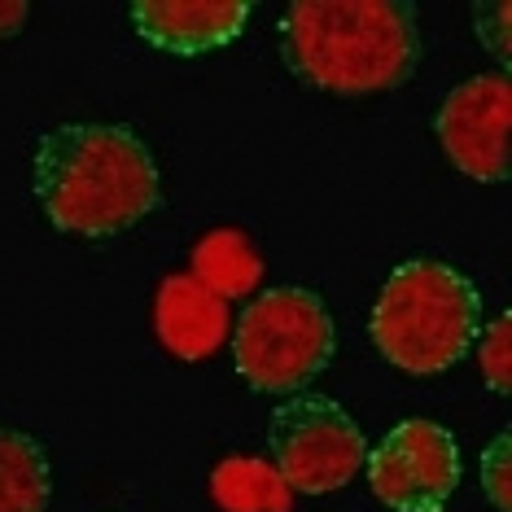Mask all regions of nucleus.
<instances>
[{
    "label": "nucleus",
    "mask_w": 512,
    "mask_h": 512,
    "mask_svg": "<svg viewBox=\"0 0 512 512\" xmlns=\"http://www.w3.org/2000/svg\"><path fill=\"white\" fill-rule=\"evenodd\" d=\"M36 202L57 232L71 237H119L158 206L162 184L154 154L132 127L66 123L40 136Z\"/></svg>",
    "instance_id": "1"
},
{
    "label": "nucleus",
    "mask_w": 512,
    "mask_h": 512,
    "mask_svg": "<svg viewBox=\"0 0 512 512\" xmlns=\"http://www.w3.org/2000/svg\"><path fill=\"white\" fill-rule=\"evenodd\" d=\"M281 53L289 75L320 92H390L421 62L416 9L403 0H302L281 18Z\"/></svg>",
    "instance_id": "2"
},
{
    "label": "nucleus",
    "mask_w": 512,
    "mask_h": 512,
    "mask_svg": "<svg viewBox=\"0 0 512 512\" xmlns=\"http://www.w3.org/2000/svg\"><path fill=\"white\" fill-rule=\"evenodd\" d=\"M368 333L394 368L434 377L460 364L482 333V294L464 272L434 259L399 263L372 302Z\"/></svg>",
    "instance_id": "3"
},
{
    "label": "nucleus",
    "mask_w": 512,
    "mask_h": 512,
    "mask_svg": "<svg viewBox=\"0 0 512 512\" xmlns=\"http://www.w3.org/2000/svg\"><path fill=\"white\" fill-rule=\"evenodd\" d=\"M241 381L259 394H294L333 359V316L302 285L267 289L241 311L232 337Z\"/></svg>",
    "instance_id": "4"
},
{
    "label": "nucleus",
    "mask_w": 512,
    "mask_h": 512,
    "mask_svg": "<svg viewBox=\"0 0 512 512\" xmlns=\"http://www.w3.org/2000/svg\"><path fill=\"white\" fill-rule=\"evenodd\" d=\"M267 451H272L276 477L289 491L329 495L342 491L364 469L368 442L342 403L324 399V394H298L272 412Z\"/></svg>",
    "instance_id": "5"
},
{
    "label": "nucleus",
    "mask_w": 512,
    "mask_h": 512,
    "mask_svg": "<svg viewBox=\"0 0 512 512\" xmlns=\"http://www.w3.org/2000/svg\"><path fill=\"white\" fill-rule=\"evenodd\" d=\"M368 486L394 512H442L460 486V447L438 421H399L364 456Z\"/></svg>",
    "instance_id": "6"
},
{
    "label": "nucleus",
    "mask_w": 512,
    "mask_h": 512,
    "mask_svg": "<svg viewBox=\"0 0 512 512\" xmlns=\"http://www.w3.org/2000/svg\"><path fill=\"white\" fill-rule=\"evenodd\" d=\"M508 119L512 88L508 75H477L447 92L438 110V145L469 180L499 184L508 180Z\"/></svg>",
    "instance_id": "7"
},
{
    "label": "nucleus",
    "mask_w": 512,
    "mask_h": 512,
    "mask_svg": "<svg viewBox=\"0 0 512 512\" xmlns=\"http://www.w3.org/2000/svg\"><path fill=\"white\" fill-rule=\"evenodd\" d=\"M246 0H206V5H176V0H141L132 5V27L162 53L193 57L224 49L246 31Z\"/></svg>",
    "instance_id": "8"
},
{
    "label": "nucleus",
    "mask_w": 512,
    "mask_h": 512,
    "mask_svg": "<svg viewBox=\"0 0 512 512\" xmlns=\"http://www.w3.org/2000/svg\"><path fill=\"white\" fill-rule=\"evenodd\" d=\"M154 329L176 359H211L228 337V302L197 276H167L154 298Z\"/></svg>",
    "instance_id": "9"
},
{
    "label": "nucleus",
    "mask_w": 512,
    "mask_h": 512,
    "mask_svg": "<svg viewBox=\"0 0 512 512\" xmlns=\"http://www.w3.org/2000/svg\"><path fill=\"white\" fill-rule=\"evenodd\" d=\"M53 495V469L40 438L0 425V512H44Z\"/></svg>",
    "instance_id": "10"
},
{
    "label": "nucleus",
    "mask_w": 512,
    "mask_h": 512,
    "mask_svg": "<svg viewBox=\"0 0 512 512\" xmlns=\"http://www.w3.org/2000/svg\"><path fill=\"white\" fill-rule=\"evenodd\" d=\"M189 276H197L211 294H219L228 302V298L250 294V289L259 285L263 263H259V254H254V246L241 237V232L219 228L193 250V272Z\"/></svg>",
    "instance_id": "11"
},
{
    "label": "nucleus",
    "mask_w": 512,
    "mask_h": 512,
    "mask_svg": "<svg viewBox=\"0 0 512 512\" xmlns=\"http://www.w3.org/2000/svg\"><path fill=\"white\" fill-rule=\"evenodd\" d=\"M215 499L228 512H289V486L272 464L259 460H224L211 477Z\"/></svg>",
    "instance_id": "12"
},
{
    "label": "nucleus",
    "mask_w": 512,
    "mask_h": 512,
    "mask_svg": "<svg viewBox=\"0 0 512 512\" xmlns=\"http://www.w3.org/2000/svg\"><path fill=\"white\" fill-rule=\"evenodd\" d=\"M477 364H482V381L495 394L512 390V316L499 311V316L477 333Z\"/></svg>",
    "instance_id": "13"
},
{
    "label": "nucleus",
    "mask_w": 512,
    "mask_h": 512,
    "mask_svg": "<svg viewBox=\"0 0 512 512\" xmlns=\"http://www.w3.org/2000/svg\"><path fill=\"white\" fill-rule=\"evenodd\" d=\"M508 464H512V438H508V434H499L491 447H486V456H482V486H486V495H491V504H495L499 512H508V508H512Z\"/></svg>",
    "instance_id": "14"
},
{
    "label": "nucleus",
    "mask_w": 512,
    "mask_h": 512,
    "mask_svg": "<svg viewBox=\"0 0 512 512\" xmlns=\"http://www.w3.org/2000/svg\"><path fill=\"white\" fill-rule=\"evenodd\" d=\"M473 18H477V40L499 57V66H508V18H512V9L504 5V0H499V5H477Z\"/></svg>",
    "instance_id": "15"
},
{
    "label": "nucleus",
    "mask_w": 512,
    "mask_h": 512,
    "mask_svg": "<svg viewBox=\"0 0 512 512\" xmlns=\"http://www.w3.org/2000/svg\"><path fill=\"white\" fill-rule=\"evenodd\" d=\"M31 18V5L27 0H0V40H14Z\"/></svg>",
    "instance_id": "16"
}]
</instances>
